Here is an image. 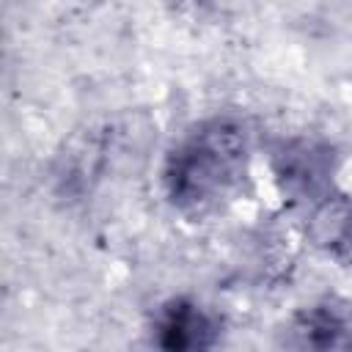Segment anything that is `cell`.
Returning a JSON list of instances; mask_svg holds the SVG:
<instances>
[{
  "instance_id": "cell-1",
  "label": "cell",
  "mask_w": 352,
  "mask_h": 352,
  "mask_svg": "<svg viewBox=\"0 0 352 352\" xmlns=\"http://www.w3.org/2000/svg\"><path fill=\"white\" fill-rule=\"evenodd\" d=\"M245 162V129L228 118L206 121L170 151L165 165L168 195L182 209H209L236 187Z\"/></svg>"
},
{
  "instance_id": "cell-2",
  "label": "cell",
  "mask_w": 352,
  "mask_h": 352,
  "mask_svg": "<svg viewBox=\"0 0 352 352\" xmlns=\"http://www.w3.org/2000/svg\"><path fill=\"white\" fill-rule=\"evenodd\" d=\"M217 336L220 327L214 316L187 297L165 302L154 319V344L160 352H212Z\"/></svg>"
}]
</instances>
